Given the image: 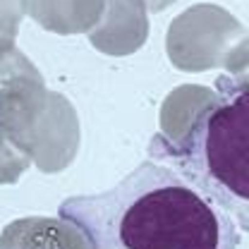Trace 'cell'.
<instances>
[{
	"label": "cell",
	"mask_w": 249,
	"mask_h": 249,
	"mask_svg": "<svg viewBox=\"0 0 249 249\" xmlns=\"http://www.w3.org/2000/svg\"><path fill=\"white\" fill-rule=\"evenodd\" d=\"M58 216L89 249H237L242 240L218 204L154 158L106 192L67 196Z\"/></svg>",
	"instance_id": "1"
},
{
	"label": "cell",
	"mask_w": 249,
	"mask_h": 249,
	"mask_svg": "<svg viewBox=\"0 0 249 249\" xmlns=\"http://www.w3.org/2000/svg\"><path fill=\"white\" fill-rule=\"evenodd\" d=\"M220 96L206 103L180 142L156 134L149 156L178 170L249 232V84L218 77Z\"/></svg>",
	"instance_id": "2"
},
{
	"label": "cell",
	"mask_w": 249,
	"mask_h": 249,
	"mask_svg": "<svg viewBox=\"0 0 249 249\" xmlns=\"http://www.w3.org/2000/svg\"><path fill=\"white\" fill-rule=\"evenodd\" d=\"M2 249H89V242L67 220L65 225L31 220L10 225L2 235Z\"/></svg>",
	"instance_id": "3"
}]
</instances>
